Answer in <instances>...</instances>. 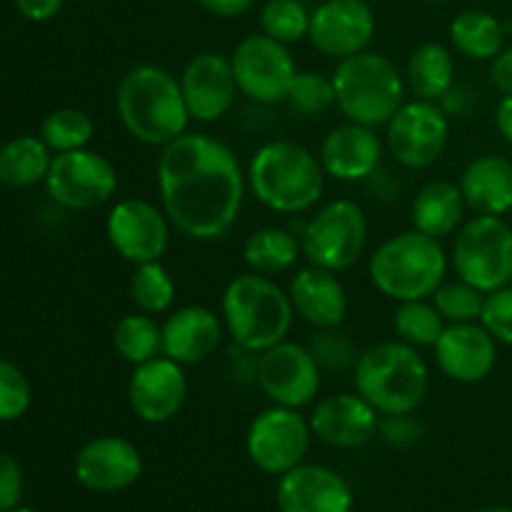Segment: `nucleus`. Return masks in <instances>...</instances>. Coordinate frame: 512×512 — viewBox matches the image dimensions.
<instances>
[{
  "label": "nucleus",
  "instance_id": "1",
  "mask_svg": "<svg viewBox=\"0 0 512 512\" xmlns=\"http://www.w3.org/2000/svg\"><path fill=\"white\" fill-rule=\"evenodd\" d=\"M155 180L173 228L198 243H213L235 228L248 190L235 150L190 130L160 148Z\"/></svg>",
  "mask_w": 512,
  "mask_h": 512
},
{
  "label": "nucleus",
  "instance_id": "2",
  "mask_svg": "<svg viewBox=\"0 0 512 512\" xmlns=\"http://www.w3.org/2000/svg\"><path fill=\"white\" fill-rule=\"evenodd\" d=\"M115 108L125 133L148 148H165L188 133L190 113L180 78L155 63H138L120 78Z\"/></svg>",
  "mask_w": 512,
  "mask_h": 512
},
{
  "label": "nucleus",
  "instance_id": "3",
  "mask_svg": "<svg viewBox=\"0 0 512 512\" xmlns=\"http://www.w3.org/2000/svg\"><path fill=\"white\" fill-rule=\"evenodd\" d=\"M248 190L263 208L280 215L310 213L325 190V170L318 153L295 140H268L245 168Z\"/></svg>",
  "mask_w": 512,
  "mask_h": 512
},
{
  "label": "nucleus",
  "instance_id": "4",
  "mask_svg": "<svg viewBox=\"0 0 512 512\" xmlns=\"http://www.w3.org/2000/svg\"><path fill=\"white\" fill-rule=\"evenodd\" d=\"M220 318L225 333L243 353L260 355L263 350L288 340L295 310L288 290L270 275L248 270L235 275L220 298Z\"/></svg>",
  "mask_w": 512,
  "mask_h": 512
},
{
  "label": "nucleus",
  "instance_id": "5",
  "mask_svg": "<svg viewBox=\"0 0 512 512\" xmlns=\"http://www.w3.org/2000/svg\"><path fill=\"white\" fill-rule=\"evenodd\" d=\"M353 385L380 415H413L428 398L430 368L418 348L385 340L358 355Z\"/></svg>",
  "mask_w": 512,
  "mask_h": 512
},
{
  "label": "nucleus",
  "instance_id": "6",
  "mask_svg": "<svg viewBox=\"0 0 512 512\" xmlns=\"http://www.w3.org/2000/svg\"><path fill=\"white\" fill-rule=\"evenodd\" d=\"M448 265L443 243L413 228L390 235L373 250L368 275L380 295L403 303L433 298L435 290L445 283Z\"/></svg>",
  "mask_w": 512,
  "mask_h": 512
},
{
  "label": "nucleus",
  "instance_id": "7",
  "mask_svg": "<svg viewBox=\"0 0 512 512\" xmlns=\"http://www.w3.org/2000/svg\"><path fill=\"white\" fill-rule=\"evenodd\" d=\"M335 108L345 120L385 128L405 103V73L383 53L363 50L338 60L333 70Z\"/></svg>",
  "mask_w": 512,
  "mask_h": 512
},
{
  "label": "nucleus",
  "instance_id": "8",
  "mask_svg": "<svg viewBox=\"0 0 512 512\" xmlns=\"http://www.w3.org/2000/svg\"><path fill=\"white\" fill-rule=\"evenodd\" d=\"M368 215L355 200L338 198L315 210L300 228V248L310 265L343 273L360 260L368 245Z\"/></svg>",
  "mask_w": 512,
  "mask_h": 512
},
{
  "label": "nucleus",
  "instance_id": "9",
  "mask_svg": "<svg viewBox=\"0 0 512 512\" xmlns=\"http://www.w3.org/2000/svg\"><path fill=\"white\" fill-rule=\"evenodd\" d=\"M455 275L483 293L512 283V225L503 215H475L458 230L450 253Z\"/></svg>",
  "mask_w": 512,
  "mask_h": 512
},
{
  "label": "nucleus",
  "instance_id": "10",
  "mask_svg": "<svg viewBox=\"0 0 512 512\" xmlns=\"http://www.w3.org/2000/svg\"><path fill=\"white\" fill-rule=\"evenodd\" d=\"M118 185L120 175L113 160L88 148L55 153L45 178L50 200L75 213L110 203L118 193Z\"/></svg>",
  "mask_w": 512,
  "mask_h": 512
},
{
  "label": "nucleus",
  "instance_id": "11",
  "mask_svg": "<svg viewBox=\"0 0 512 512\" xmlns=\"http://www.w3.org/2000/svg\"><path fill=\"white\" fill-rule=\"evenodd\" d=\"M448 140V110L433 100H405L385 125V148L395 163L408 170H425L438 163Z\"/></svg>",
  "mask_w": 512,
  "mask_h": 512
},
{
  "label": "nucleus",
  "instance_id": "12",
  "mask_svg": "<svg viewBox=\"0 0 512 512\" xmlns=\"http://www.w3.org/2000/svg\"><path fill=\"white\" fill-rule=\"evenodd\" d=\"M313 430L300 410L270 405L255 415L245 433V453L250 463L265 475H285L305 463Z\"/></svg>",
  "mask_w": 512,
  "mask_h": 512
},
{
  "label": "nucleus",
  "instance_id": "13",
  "mask_svg": "<svg viewBox=\"0 0 512 512\" xmlns=\"http://www.w3.org/2000/svg\"><path fill=\"white\" fill-rule=\"evenodd\" d=\"M230 65L240 93L260 105L285 103L298 75V65L288 45L265 33L245 35L230 53Z\"/></svg>",
  "mask_w": 512,
  "mask_h": 512
},
{
  "label": "nucleus",
  "instance_id": "14",
  "mask_svg": "<svg viewBox=\"0 0 512 512\" xmlns=\"http://www.w3.org/2000/svg\"><path fill=\"white\" fill-rule=\"evenodd\" d=\"M173 223L163 205L145 198H123L113 203L105 218V235L115 253L130 265L163 260L170 248Z\"/></svg>",
  "mask_w": 512,
  "mask_h": 512
},
{
  "label": "nucleus",
  "instance_id": "15",
  "mask_svg": "<svg viewBox=\"0 0 512 512\" xmlns=\"http://www.w3.org/2000/svg\"><path fill=\"white\" fill-rule=\"evenodd\" d=\"M255 380L270 403L300 410L318 398L323 370L315 363L308 345L283 340L258 355Z\"/></svg>",
  "mask_w": 512,
  "mask_h": 512
},
{
  "label": "nucleus",
  "instance_id": "16",
  "mask_svg": "<svg viewBox=\"0 0 512 512\" xmlns=\"http://www.w3.org/2000/svg\"><path fill=\"white\" fill-rule=\"evenodd\" d=\"M378 18L368 0H323L310 13L308 40L325 58L343 60L368 50Z\"/></svg>",
  "mask_w": 512,
  "mask_h": 512
},
{
  "label": "nucleus",
  "instance_id": "17",
  "mask_svg": "<svg viewBox=\"0 0 512 512\" xmlns=\"http://www.w3.org/2000/svg\"><path fill=\"white\" fill-rule=\"evenodd\" d=\"M188 390L183 365L158 355L148 363L133 365L128 378V405L143 423L165 425L180 415Z\"/></svg>",
  "mask_w": 512,
  "mask_h": 512
},
{
  "label": "nucleus",
  "instance_id": "18",
  "mask_svg": "<svg viewBox=\"0 0 512 512\" xmlns=\"http://www.w3.org/2000/svg\"><path fill=\"white\" fill-rule=\"evenodd\" d=\"M140 475L143 455L123 435H98L75 455V478L90 493H123L138 483Z\"/></svg>",
  "mask_w": 512,
  "mask_h": 512
},
{
  "label": "nucleus",
  "instance_id": "19",
  "mask_svg": "<svg viewBox=\"0 0 512 512\" xmlns=\"http://www.w3.org/2000/svg\"><path fill=\"white\" fill-rule=\"evenodd\" d=\"M383 415L360 393H330L308 415L313 438L335 450L365 448L378 435Z\"/></svg>",
  "mask_w": 512,
  "mask_h": 512
},
{
  "label": "nucleus",
  "instance_id": "20",
  "mask_svg": "<svg viewBox=\"0 0 512 512\" xmlns=\"http://www.w3.org/2000/svg\"><path fill=\"white\" fill-rule=\"evenodd\" d=\"M178 78L190 118L198 123H215L228 115L240 93L230 58L215 50L193 55Z\"/></svg>",
  "mask_w": 512,
  "mask_h": 512
},
{
  "label": "nucleus",
  "instance_id": "21",
  "mask_svg": "<svg viewBox=\"0 0 512 512\" xmlns=\"http://www.w3.org/2000/svg\"><path fill=\"white\" fill-rule=\"evenodd\" d=\"M440 373L460 385L483 383L498 365V340L480 323H450L433 345Z\"/></svg>",
  "mask_w": 512,
  "mask_h": 512
},
{
  "label": "nucleus",
  "instance_id": "22",
  "mask_svg": "<svg viewBox=\"0 0 512 512\" xmlns=\"http://www.w3.org/2000/svg\"><path fill=\"white\" fill-rule=\"evenodd\" d=\"M385 155V140L378 128L360 123H340L323 138L318 150L325 175L340 183H360L378 173Z\"/></svg>",
  "mask_w": 512,
  "mask_h": 512
},
{
  "label": "nucleus",
  "instance_id": "23",
  "mask_svg": "<svg viewBox=\"0 0 512 512\" xmlns=\"http://www.w3.org/2000/svg\"><path fill=\"white\" fill-rule=\"evenodd\" d=\"M280 512H353V490L333 468L300 463L278 478L275 490Z\"/></svg>",
  "mask_w": 512,
  "mask_h": 512
},
{
  "label": "nucleus",
  "instance_id": "24",
  "mask_svg": "<svg viewBox=\"0 0 512 512\" xmlns=\"http://www.w3.org/2000/svg\"><path fill=\"white\" fill-rule=\"evenodd\" d=\"M160 330H163V355L183 368L213 358L228 335L223 318L205 305L173 308L160 323Z\"/></svg>",
  "mask_w": 512,
  "mask_h": 512
},
{
  "label": "nucleus",
  "instance_id": "25",
  "mask_svg": "<svg viewBox=\"0 0 512 512\" xmlns=\"http://www.w3.org/2000/svg\"><path fill=\"white\" fill-rule=\"evenodd\" d=\"M288 295L295 315L315 330L340 328L348 315V290L333 270L308 263L290 278Z\"/></svg>",
  "mask_w": 512,
  "mask_h": 512
},
{
  "label": "nucleus",
  "instance_id": "26",
  "mask_svg": "<svg viewBox=\"0 0 512 512\" xmlns=\"http://www.w3.org/2000/svg\"><path fill=\"white\" fill-rule=\"evenodd\" d=\"M458 185L475 215H508L512 210V160L503 155L470 160Z\"/></svg>",
  "mask_w": 512,
  "mask_h": 512
},
{
  "label": "nucleus",
  "instance_id": "27",
  "mask_svg": "<svg viewBox=\"0 0 512 512\" xmlns=\"http://www.w3.org/2000/svg\"><path fill=\"white\" fill-rule=\"evenodd\" d=\"M465 210H468V203H465V195L458 183L430 180L415 195L410 220H413L415 230L443 240L463 228Z\"/></svg>",
  "mask_w": 512,
  "mask_h": 512
},
{
  "label": "nucleus",
  "instance_id": "28",
  "mask_svg": "<svg viewBox=\"0 0 512 512\" xmlns=\"http://www.w3.org/2000/svg\"><path fill=\"white\" fill-rule=\"evenodd\" d=\"M405 83L415 98L443 103L445 95L455 88L453 50L435 40L418 45L405 65Z\"/></svg>",
  "mask_w": 512,
  "mask_h": 512
},
{
  "label": "nucleus",
  "instance_id": "29",
  "mask_svg": "<svg viewBox=\"0 0 512 512\" xmlns=\"http://www.w3.org/2000/svg\"><path fill=\"white\" fill-rule=\"evenodd\" d=\"M450 45L470 60H493L505 48L508 30L498 15L470 8L450 20Z\"/></svg>",
  "mask_w": 512,
  "mask_h": 512
},
{
  "label": "nucleus",
  "instance_id": "30",
  "mask_svg": "<svg viewBox=\"0 0 512 512\" xmlns=\"http://www.w3.org/2000/svg\"><path fill=\"white\" fill-rule=\"evenodd\" d=\"M53 150L40 135H15L0 148V183L8 188H33L45 183Z\"/></svg>",
  "mask_w": 512,
  "mask_h": 512
},
{
  "label": "nucleus",
  "instance_id": "31",
  "mask_svg": "<svg viewBox=\"0 0 512 512\" xmlns=\"http://www.w3.org/2000/svg\"><path fill=\"white\" fill-rule=\"evenodd\" d=\"M303 255L300 238L285 228H258L245 238L243 243V260L248 270L260 275H283L295 268L298 258Z\"/></svg>",
  "mask_w": 512,
  "mask_h": 512
},
{
  "label": "nucleus",
  "instance_id": "32",
  "mask_svg": "<svg viewBox=\"0 0 512 512\" xmlns=\"http://www.w3.org/2000/svg\"><path fill=\"white\" fill-rule=\"evenodd\" d=\"M113 348L125 363L140 365L163 355V330L155 315L128 313L113 328Z\"/></svg>",
  "mask_w": 512,
  "mask_h": 512
},
{
  "label": "nucleus",
  "instance_id": "33",
  "mask_svg": "<svg viewBox=\"0 0 512 512\" xmlns=\"http://www.w3.org/2000/svg\"><path fill=\"white\" fill-rule=\"evenodd\" d=\"M178 285L160 260L135 265L130 275V300L140 313L165 315L173 310Z\"/></svg>",
  "mask_w": 512,
  "mask_h": 512
},
{
  "label": "nucleus",
  "instance_id": "34",
  "mask_svg": "<svg viewBox=\"0 0 512 512\" xmlns=\"http://www.w3.org/2000/svg\"><path fill=\"white\" fill-rule=\"evenodd\" d=\"M443 315L438 313L430 298L423 300H403L393 313V328L398 340L413 345V348H433L445 330Z\"/></svg>",
  "mask_w": 512,
  "mask_h": 512
},
{
  "label": "nucleus",
  "instance_id": "35",
  "mask_svg": "<svg viewBox=\"0 0 512 512\" xmlns=\"http://www.w3.org/2000/svg\"><path fill=\"white\" fill-rule=\"evenodd\" d=\"M93 135V118L80 108H58L45 115L40 123V138L53 150V155L88 148Z\"/></svg>",
  "mask_w": 512,
  "mask_h": 512
},
{
  "label": "nucleus",
  "instance_id": "36",
  "mask_svg": "<svg viewBox=\"0 0 512 512\" xmlns=\"http://www.w3.org/2000/svg\"><path fill=\"white\" fill-rule=\"evenodd\" d=\"M260 33L283 45L308 40L310 10L300 0H265L258 13Z\"/></svg>",
  "mask_w": 512,
  "mask_h": 512
},
{
  "label": "nucleus",
  "instance_id": "37",
  "mask_svg": "<svg viewBox=\"0 0 512 512\" xmlns=\"http://www.w3.org/2000/svg\"><path fill=\"white\" fill-rule=\"evenodd\" d=\"M445 323H480L485 293L465 280H445L430 298Z\"/></svg>",
  "mask_w": 512,
  "mask_h": 512
},
{
  "label": "nucleus",
  "instance_id": "38",
  "mask_svg": "<svg viewBox=\"0 0 512 512\" xmlns=\"http://www.w3.org/2000/svg\"><path fill=\"white\" fill-rule=\"evenodd\" d=\"M285 103H290L293 110L303 115L328 113L330 108H335L333 75L318 73V70H298Z\"/></svg>",
  "mask_w": 512,
  "mask_h": 512
},
{
  "label": "nucleus",
  "instance_id": "39",
  "mask_svg": "<svg viewBox=\"0 0 512 512\" xmlns=\"http://www.w3.org/2000/svg\"><path fill=\"white\" fill-rule=\"evenodd\" d=\"M33 403V388L23 370L10 360H0V423L23 418Z\"/></svg>",
  "mask_w": 512,
  "mask_h": 512
},
{
  "label": "nucleus",
  "instance_id": "40",
  "mask_svg": "<svg viewBox=\"0 0 512 512\" xmlns=\"http://www.w3.org/2000/svg\"><path fill=\"white\" fill-rule=\"evenodd\" d=\"M308 348L310 353H313L315 363L320 365V370H330V373L353 370L355 360H358L353 343H350L343 333H338V328L315 330Z\"/></svg>",
  "mask_w": 512,
  "mask_h": 512
},
{
  "label": "nucleus",
  "instance_id": "41",
  "mask_svg": "<svg viewBox=\"0 0 512 512\" xmlns=\"http://www.w3.org/2000/svg\"><path fill=\"white\" fill-rule=\"evenodd\" d=\"M480 325L498 340V345L512 348V285L485 293Z\"/></svg>",
  "mask_w": 512,
  "mask_h": 512
},
{
  "label": "nucleus",
  "instance_id": "42",
  "mask_svg": "<svg viewBox=\"0 0 512 512\" xmlns=\"http://www.w3.org/2000/svg\"><path fill=\"white\" fill-rule=\"evenodd\" d=\"M23 498V470L18 460L0 450V512L18 508Z\"/></svg>",
  "mask_w": 512,
  "mask_h": 512
},
{
  "label": "nucleus",
  "instance_id": "43",
  "mask_svg": "<svg viewBox=\"0 0 512 512\" xmlns=\"http://www.w3.org/2000/svg\"><path fill=\"white\" fill-rule=\"evenodd\" d=\"M378 435L395 448H405L420 438V425L415 423L413 415H383Z\"/></svg>",
  "mask_w": 512,
  "mask_h": 512
},
{
  "label": "nucleus",
  "instance_id": "44",
  "mask_svg": "<svg viewBox=\"0 0 512 512\" xmlns=\"http://www.w3.org/2000/svg\"><path fill=\"white\" fill-rule=\"evenodd\" d=\"M18 13L33 23H45L63 10L65 0H13Z\"/></svg>",
  "mask_w": 512,
  "mask_h": 512
},
{
  "label": "nucleus",
  "instance_id": "45",
  "mask_svg": "<svg viewBox=\"0 0 512 512\" xmlns=\"http://www.w3.org/2000/svg\"><path fill=\"white\" fill-rule=\"evenodd\" d=\"M195 3H198L205 13L215 15V18L233 20V18H240V15L250 13L258 0H195Z\"/></svg>",
  "mask_w": 512,
  "mask_h": 512
},
{
  "label": "nucleus",
  "instance_id": "46",
  "mask_svg": "<svg viewBox=\"0 0 512 512\" xmlns=\"http://www.w3.org/2000/svg\"><path fill=\"white\" fill-rule=\"evenodd\" d=\"M490 78H493L495 88L503 95L512 93V45L500 50L493 60H490Z\"/></svg>",
  "mask_w": 512,
  "mask_h": 512
},
{
  "label": "nucleus",
  "instance_id": "47",
  "mask_svg": "<svg viewBox=\"0 0 512 512\" xmlns=\"http://www.w3.org/2000/svg\"><path fill=\"white\" fill-rule=\"evenodd\" d=\"M495 125H498V133L503 135V140L512 145V93L503 95L495 108Z\"/></svg>",
  "mask_w": 512,
  "mask_h": 512
},
{
  "label": "nucleus",
  "instance_id": "48",
  "mask_svg": "<svg viewBox=\"0 0 512 512\" xmlns=\"http://www.w3.org/2000/svg\"><path fill=\"white\" fill-rule=\"evenodd\" d=\"M478 512H512V508H483Z\"/></svg>",
  "mask_w": 512,
  "mask_h": 512
},
{
  "label": "nucleus",
  "instance_id": "49",
  "mask_svg": "<svg viewBox=\"0 0 512 512\" xmlns=\"http://www.w3.org/2000/svg\"><path fill=\"white\" fill-rule=\"evenodd\" d=\"M10 512H40V510H33V508H20V505H18V508H13Z\"/></svg>",
  "mask_w": 512,
  "mask_h": 512
},
{
  "label": "nucleus",
  "instance_id": "50",
  "mask_svg": "<svg viewBox=\"0 0 512 512\" xmlns=\"http://www.w3.org/2000/svg\"><path fill=\"white\" fill-rule=\"evenodd\" d=\"M425 3H453V0H425Z\"/></svg>",
  "mask_w": 512,
  "mask_h": 512
}]
</instances>
